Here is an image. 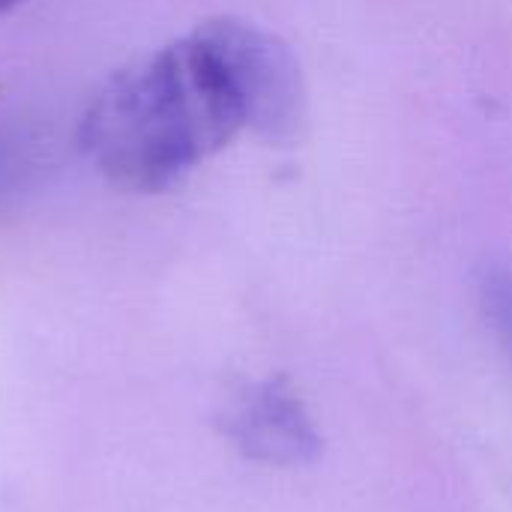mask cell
<instances>
[{"instance_id": "obj_5", "label": "cell", "mask_w": 512, "mask_h": 512, "mask_svg": "<svg viewBox=\"0 0 512 512\" xmlns=\"http://www.w3.org/2000/svg\"><path fill=\"white\" fill-rule=\"evenodd\" d=\"M18 3H21V0H0V15H3V12H9V9H12V6H18Z\"/></svg>"}, {"instance_id": "obj_3", "label": "cell", "mask_w": 512, "mask_h": 512, "mask_svg": "<svg viewBox=\"0 0 512 512\" xmlns=\"http://www.w3.org/2000/svg\"><path fill=\"white\" fill-rule=\"evenodd\" d=\"M483 303L486 312L501 333L504 345L512 354V273L510 270H489L483 276Z\"/></svg>"}, {"instance_id": "obj_2", "label": "cell", "mask_w": 512, "mask_h": 512, "mask_svg": "<svg viewBox=\"0 0 512 512\" xmlns=\"http://www.w3.org/2000/svg\"><path fill=\"white\" fill-rule=\"evenodd\" d=\"M231 435L252 456L267 462H306L318 450V438L300 402L279 384L252 390L231 417Z\"/></svg>"}, {"instance_id": "obj_4", "label": "cell", "mask_w": 512, "mask_h": 512, "mask_svg": "<svg viewBox=\"0 0 512 512\" xmlns=\"http://www.w3.org/2000/svg\"><path fill=\"white\" fill-rule=\"evenodd\" d=\"M21 174H24V156H21V150L12 141H3L0 138V195L9 192L12 186H18Z\"/></svg>"}, {"instance_id": "obj_1", "label": "cell", "mask_w": 512, "mask_h": 512, "mask_svg": "<svg viewBox=\"0 0 512 512\" xmlns=\"http://www.w3.org/2000/svg\"><path fill=\"white\" fill-rule=\"evenodd\" d=\"M300 96L282 39L216 18L114 75L81 120V147L117 186L162 192L240 132H291Z\"/></svg>"}]
</instances>
